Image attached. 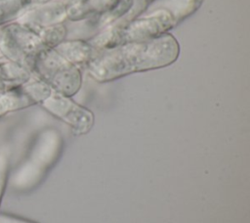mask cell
I'll return each mask as SVG.
<instances>
[{
	"instance_id": "cell-1",
	"label": "cell",
	"mask_w": 250,
	"mask_h": 223,
	"mask_svg": "<svg viewBox=\"0 0 250 223\" xmlns=\"http://www.w3.org/2000/svg\"><path fill=\"white\" fill-rule=\"evenodd\" d=\"M180 55L178 40L170 33L98 52L87 65L90 75L99 82H107L140 71L172 65Z\"/></svg>"
},
{
	"instance_id": "cell-2",
	"label": "cell",
	"mask_w": 250,
	"mask_h": 223,
	"mask_svg": "<svg viewBox=\"0 0 250 223\" xmlns=\"http://www.w3.org/2000/svg\"><path fill=\"white\" fill-rule=\"evenodd\" d=\"M31 72L46 82L53 91L72 97L82 83L78 67L63 59L54 48H45L33 60Z\"/></svg>"
},
{
	"instance_id": "cell-3",
	"label": "cell",
	"mask_w": 250,
	"mask_h": 223,
	"mask_svg": "<svg viewBox=\"0 0 250 223\" xmlns=\"http://www.w3.org/2000/svg\"><path fill=\"white\" fill-rule=\"evenodd\" d=\"M45 48L38 32L19 22L8 23L0 33L3 59L17 62L30 71L34 58Z\"/></svg>"
},
{
	"instance_id": "cell-4",
	"label": "cell",
	"mask_w": 250,
	"mask_h": 223,
	"mask_svg": "<svg viewBox=\"0 0 250 223\" xmlns=\"http://www.w3.org/2000/svg\"><path fill=\"white\" fill-rule=\"evenodd\" d=\"M41 106L68 124L76 135L88 133L94 125V114L65 95L53 91Z\"/></svg>"
},
{
	"instance_id": "cell-5",
	"label": "cell",
	"mask_w": 250,
	"mask_h": 223,
	"mask_svg": "<svg viewBox=\"0 0 250 223\" xmlns=\"http://www.w3.org/2000/svg\"><path fill=\"white\" fill-rule=\"evenodd\" d=\"M66 20L65 5L62 3H51L31 6L18 18V22L33 29H39L59 23Z\"/></svg>"
},
{
	"instance_id": "cell-6",
	"label": "cell",
	"mask_w": 250,
	"mask_h": 223,
	"mask_svg": "<svg viewBox=\"0 0 250 223\" xmlns=\"http://www.w3.org/2000/svg\"><path fill=\"white\" fill-rule=\"evenodd\" d=\"M54 49L63 59L76 67L88 65L98 54V51L88 41L83 39L63 40Z\"/></svg>"
},
{
	"instance_id": "cell-7",
	"label": "cell",
	"mask_w": 250,
	"mask_h": 223,
	"mask_svg": "<svg viewBox=\"0 0 250 223\" xmlns=\"http://www.w3.org/2000/svg\"><path fill=\"white\" fill-rule=\"evenodd\" d=\"M32 72L24 66L6 59L0 60V79L8 87V90L18 87L32 77Z\"/></svg>"
},
{
	"instance_id": "cell-8",
	"label": "cell",
	"mask_w": 250,
	"mask_h": 223,
	"mask_svg": "<svg viewBox=\"0 0 250 223\" xmlns=\"http://www.w3.org/2000/svg\"><path fill=\"white\" fill-rule=\"evenodd\" d=\"M44 45L47 48H54L61 42L65 40L67 36V28L64 24L59 23L39 29H35Z\"/></svg>"
},
{
	"instance_id": "cell-9",
	"label": "cell",
	"mask_w": 250,
	"mask_h": 223,
	"mask_svg": "<svg viewBox=\"0 0 250 223\" xmlns=\"http://www.w3.org/2000/svg\"><path fill=\"white\" fill-rule=\"evenodd\" d=\"M24 9L21 0H0V24L19 18Z\"/></svg>"
},
{
	"instance_id": "cell-10",
	"label": "cell",
	"mask_w": 250,
	"mask_h": 223,
	"mask_svg": "<svg viewBox=\"0 0 250 223\" xmlns=\"http://www.w3.org/2000/svg\"><path fill=\"white\" fill-rule=\"evenodd\" d=\"M10 171V155L7 150L0 149V205Z\"/></svg>"
},
{
	"instance_id": "cell-11",
	"label": "cell",
	"mask_w": 250,
	"mask_h": 223,
	"mask_svg": "<svg viewBox=\"0 0 250 223\" xmlns=\"http://www.w3.org/2000/svg\"><path fill=\"white\" fill-rule=\"evenodd\" d=\"M0 223H36L21 217H18L8 213H1L0 212Z\"/></svg>"
},
{
	"instance_id": "cell-12",
	"label": "cell",
	"mask_w": 250,
	"mask_h": 223,
	"mask_svg": "<svg viewBox=\"0 0 250 223\" xmlns=\"http://www.w3.org/2000/svg\"><path fill=\"white\" fill-rule=\"evenodd\" d=\"M24 7H31V6H36V5H43V4H47L48 2L52 1V0H21Z\"/></svg>"
},
{
	"instance_id": "cell-13",
	"label": "cell",
	"mask_w": 250,
	"mask_h": 223,
	"mask_svg": "<svg viewBox=\"0 0 250 223\" xmlns=\"http://www.w3.org/2000/svg\"><path fill=\"white\" fill-rule=\"evenodd\" d=\"M8 90V87L5 85V83L0 79V95L3 94L4 92H6Z\"/></svg>"
},
{
	"instance_id": "cell-14",
	"label": "cell",
	"mask_w": 250,
	"mask_h": 223,
	"mask_svg": "<svg viewBox=\"0 0 250 223\" xmlns=\"http://www.w3.org/2000/svg\"><path fill=\"white\" fill-rule=\"evenodd\" d=\"M3 114H2V112H1V110H0V116H2Z\"/></svg>"
}]
</instances>
